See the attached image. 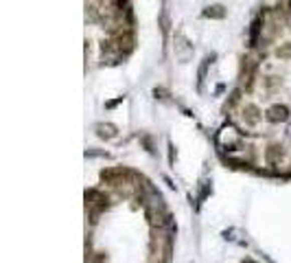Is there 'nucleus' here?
<instances>
[{"label":"nucleus","mask_w":291,"mask_h":263,"mask_svg":"<svg viewBox=\"0 0 291 263\" xmlns=\"http://www.w3.org/2000/svg\"><path fill=\"white\" fill-rule=\"evenodd\" d=\"M289 25H291V20H289Z\"/></svg>","instance_id":"obj_11"},{"label":"nucleus","mask_w":291,"mask_h":263,"mask_svg":"<svg viewBox=\"0 0 291 263\" xmlns=\"http://www.w3.org/2000/svg\"><path fill=\"white\" fill-rule=\"evenodd\" d=\"M260 118H263V112H260V107L256 103H247L243 107V121H245V125H256Z\"/></svg>","instance_id":"obj_5"},{"label":"nucleus","mask_w":291,"mask_h":263,"mask_svg":"<svg viewBox=\"0 0 291 263\" xmlns=\"http://www.w3.org/2000/svg\"><path fill=\"white\" fill-rule=\"evenodd\" d=\"M282 154H284V152H282V147L274 143V145H269L267 149H265V160H267L269 165H276L278 160L282 158Z\"/></svg>","instance_id":"obj_7"},{"label":"nucleus","mask_w":291,"mask_h":263,"mask_svg":"<svg viewBox=\"0 0 291 263\" xmlns=\"http://www.w3.org/2000/svg\"><path fill=\"white\" fill-rule=\"evenodd\" d=\"M256 66H258L256 59H252V57H245L243 64H241V75H239V79H241V86L247 88V90L252 88L254 73H256Z\"/></svg>","instance_id":"obj_2"},{"label":"nucleus","mask_w":291,"mask_h":263,"mask_svg":"<svg viewBox=\"0 0 291 263\" xmlns=\"http://www.w3.org/2000/svg\"><path fill=\"white\" fill-rule=\"evenodd\" d=\"M86 200L90 206H96L101 211V208H107V195L99 193V191H88L86 193Z\"/></svg>","instance_id":"obj_6"},{"label":"nucleus","mask_w":291,"mask_h":263,"mask_svg":"<svg viewBox=\"0 0 291 263\" xmlns=\"http://www.w3.org/2000/svg\"><path fill=\"white\" fill-rule=\"evenodd\" d=\"M289 116H291L289 107H287V105H282V103H274V105H269V107H267V112H265V118H267L269 123H284V121H289Z\"/></svg>","instance_id":"obj_3"},{"label":"nucleus","mask_w":291,"mask_h":263,"mask_svg":"<svg viewBox=\"0 0 291 263\" xmlns=\"http://www.w3.org/2000/svg\"><path fill=\"white\" fill-rule=\"evenodd\" d=\"M171 259V237H167L160 228L154 230L151 237V256L149 263H169Z\"/></svg>","instance_id":"obj_1"},{"label":"nucleus","mask_w":291,"mask_h":263,"mask_svg":"<svg viewBox=\"0 0 291 263\" xmlns=\"http://www.w3.org/2000/svg\"><path fill=\"white\" fill-rule=\"evenodd\" d=\"M94 132L99 139H105V141H112L118 136V127L114 123H96L94 125Z\"/></svg>","instance_id":"obj_4"},{"label":"nucleus","mask_w":291,"mask_h":263,"mask_svg":"<svg viewBox=\"0 0 291 263\" xmlns=\"http://www.w3.org/2000/svg\"><path fill=\"white\" fill-rule=\"evenodd\" d=\"M274 55L278 57V59H291V42H282V44H278L276 46V51H274Z\"/></svg>","instance_id":"obj_8"},{"label":"nucleus","mask_w":291,"mask_h":263,"mask_svg":"<svg viewBox=\"0 0 291 263\" xmlns=\"http://www.w3.org/2000/svg\"><path fill=\"white\" fill-rule=\"evenodd\" d=\"M206 18H217V20H221V18H226V9L221 7V5H213V7H208L204 11Z\"/></svg>","instance_id":"obj_9"},{"label":"nucleus","mask_w":291,"mask_h":263,"mask_svg":"<svg viewBox=\"0 0 291 263\" xmlns=\"http://www.w3.org/2000/svg\"><path fill=\"white\" fill-rule=\"evenodd\" d=\"M280 83H282L280 77H274V75H271V77H267V79H265V88H267V90H274V88H278Z\"/></svg>","instance_id":"obj_10"}]
</instances>
